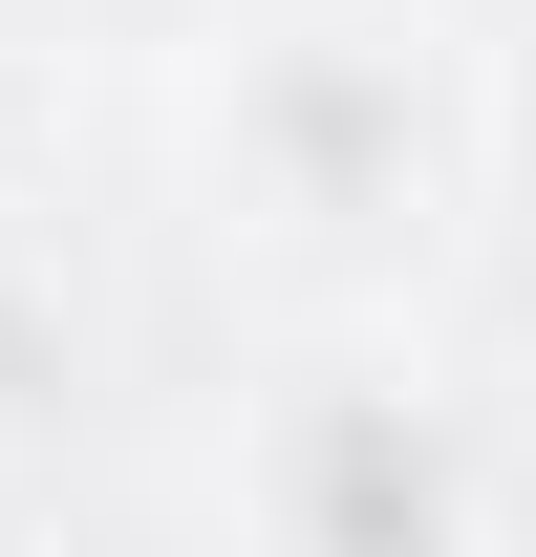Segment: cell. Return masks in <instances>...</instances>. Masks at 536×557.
<instances>
[{"instance_id":"obj_2","label":"cell","mask_w":536,"mask_h":557,"mask_svg":"<svg viewBox=\"0 0 536 557\" xmlns=\"http://www.w3.org/2000/svg\"><path fill=\"white\" fill-rule=\"evenodd\" d=\"M258 536L279 557H472V450L407 386H301L258 429Z\"/></svg>"},{"instance_id":"obj_1","label":"cell","mask_w":536,"mask_h":557,"mask_svg":"<svg viewBox=\"0 0 536 557\" xmlns=\"http://www.w3.org/2000/svg\"><path fill=\"white\" fill-rule=\"evenodd\" d=\"M236 172H258L279 214H322V236H387V214H429V172H451V86H429V44H387V22H322V44L236 65Z\"/></svg>"}]
</instances>
